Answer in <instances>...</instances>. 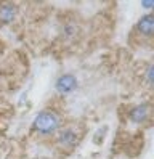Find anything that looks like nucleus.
<instances>
[{"label":"nucleus","mask_w":154,"mask_h":159,"mask_svg":"<svg viewBox=\"0 0 154 159\" xmlns=\"http://www.w3.org/2000/svg\"><path fill=\"white\" fill-rule=\"evenodd\" d=\"M64 125V119L60 109L55 106H47L40 109L32 119L31 124V134L38 138H53L58 130Z\"/></svg>","instance_id":"1"},{"label":"nucleus","mask_w":154,"mask_h":159,"mask_svg":"<svg viewBox=\"0 0 154 159\" xmlns=\"http://www.w3.org/2000/svg\"><path fill=\"white\" fill-rule=\"evenodd\" d=\"M84 138V129L77 124H64L53 137L55 148L63 154H72Z\"/></svg>","instance_id":"2"},{"label":"nucleus","mask_w":154,"mask_h":159,"mask_svg":"<svg viewBox=\"0 0 154 159\" xmlns=\"http://www.w3.org/2000/svg\"><path fill=\"white\" fill-rule=\"evenodd\" d=\"M124 117L127 122L133 124V125H140L144 127L151 122L152 119V106L149 101H143V103H137V105H129L125 106V113Z\"/></svg>","instance_id":"3"},{"label":"nucleus","mask_w":154,"mask_h":159,"mask_svg":"<svg viewBox=\"0 0 154 159\" xmlns=\"http://www.w3.org/2000/svg\"><path fill=\"white\" fill-rule=\"evenodd\" d=\"M132 35L138 37L140 42H151L154 37V15L152 13H144L138 18V21L135 23Z\"/></svg>","instance_id":"4"},{"label":"nucleus","mask_w":154,"mask_h":159,"mask_svg":"<svg viewBox=\"0 0 154 159\" xmlns=\"http://www.w3.org/2000/svg\"><path fill=\"white\" fill-rule=\"evenodd\" d=\"M79 89V79L72 72H63L55 79V92L60 97H67Z\"/></svg>","instance_id":"5"},{"label":"nucleus","mask_w":154,"mask_h":159,"mask_svg":"<svg viewBox=\"0 0 154 159\" xmlns=\"http://www.w3.org/2000/svg\"><path fill=\"white\" fill-rule=\"evenodd\" d=\"M19 15V7L15 2H0V27L11 26Z\"/></svg>","instance_id":"6"},{"label":"nucleus","mask_w":154,"mask_h":159,"mask_svg":"<svg viewBox=\"0 0 154 159\" xmlns=\"http://www.w3.org/2000/svg\"><path fill=\"white\" fill-rule=\"evenodd\" d=\"M80 35V24L75 21H66L61 24V39L72 42Z\"/></svg>","instance_id":"7"},{"label":"nucleus","mask_w":154,"mask_h":159,"mask_svg":"<svg viewBox=\"0 0 154 159\" xmlns=\"http://www.w3.org/2000/svg\"><path fill=\"white\" fill-rule=\"evenodd\" d=\"M143 79L146 80L148 87L151 89L152 87V80H154V64L152 63H148L144 66V72H143Z\"/></svg>","instance_id":"8"}]
</instances>
